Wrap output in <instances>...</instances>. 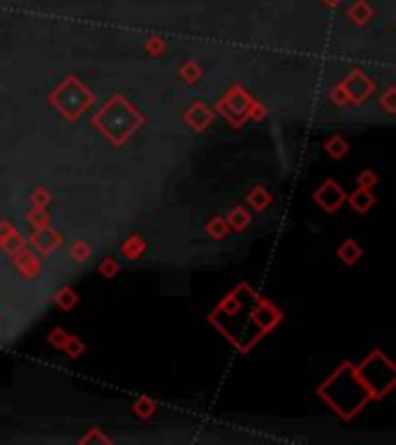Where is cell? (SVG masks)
I'll use <instances>...</instances> for the list:
<instances>
[{"mask_svg":"<svg viewBox=\"0 0 396 445\" xmlns=\"http://www.w3.org/2000/svg\"><path fill=\"white\" fill-rule=\"evenodd\" d=\"M327 3H329V5H336V3H338V0H327Z\"/></svg>","mask_w":396,"mask_h":445,"instance_id":"1","label":"cell"}]
</instances>
